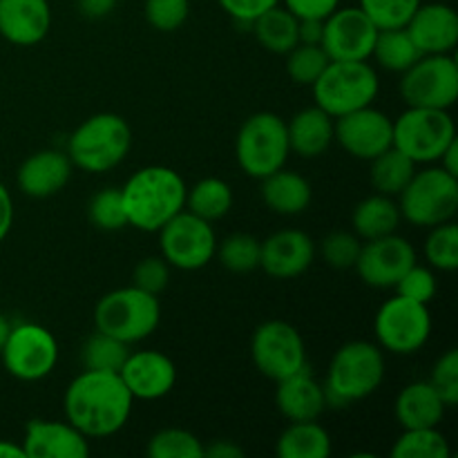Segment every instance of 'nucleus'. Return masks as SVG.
I'll return each instance as SVG.
<instances>
[{"label":"nucleus","instance_id":"nucleus-1","mask_svg":"<svg viewBox=\"0 0 458 458\" xmlns=\"http://www.w3.org/2000/svg\"><path fill=\"white\" fill-rule=\"evenodd\" d=\"M132 403V394L114 371L85 369L67 385L63 396L67 423L88 438H106L123 429Z\"/></svg>","mask_w":458,"mask_h":458},{"label":"nucleus","instance_id":"nucleus-2","mask_svg":"<svg viewBox=\"0 0 458 458\" xmlns=\"http://www.w3.org/2000/svg\"><path fill=\"white\" fill-rule=\"evenodd\" d=\"M186 182L168 165H146L121 186L130 226L157 233L186 208Z\"/></svg>","mask_w":458,"mask_h":458},{"label":"nucleus","instance_id":"nucleus-3","mask_svg":"<svg viewBox=\"0 0 458 458\" xmlns=\"http://www.w3.org/2000/svg\"><path fill=\"white\" fill-rule=\"evenodd\" d=\"M385 380L383 349L367 340L343 344L331 358L325 380V405L344 410L371 396Z\"/></svg>","mask_w":458,"mask_h":458},{"label":"nucleus","instance_id":"nucleus-4","mask_svg":"<svg viewBox=\"0 0 458 458\" xmlns=\"http://www.w3.org/2000/svg\"><path fill=\"white\" fill-rule=\"evenodd\" d=\"M130 146L132 130L128 121L114 112H98L70 134L67 157L85 173H107L128 157Z\"/></svg>","mask_w":458,"mask_h":458},{"label":"nucleus","instance_id":"nucleus-5","mask_svg":"<svg viewBox=\"0 0 458 458\" xmlns=\"http://www.w3.org/2000/svg\"><path fill=\"white\" fill-rule=\"evenodd\" d=\"M159 320L161 307L157 295L146 293L132 284L110 291L94 307L97 331H103L125 344L141 343L155 334Z\"/></svg>","mask_w":458,"mask_h":458},{"label":"nucleus","instance_id":"nucleus-6","mask_svg":"<svg viewBox=\"0 0 458 458\" xmlns=\"http://www.w3.org/2000/svg\"><path fill=\"white\" fill-rule=\"evenodd\" d=\"M311 88L316 106L338 119L374 103L378 74L367 61H331Z\"/></svg>","mask_w":458,"mask_h":458},{"label":"nucleus","instance_id":"nucleus-7","mask_svg":"<svg viewBox=\"0 0 458 458\" xmlns=\"http://www.w3.org/2000/svg\"><path fill=\"white\" fill-rule=\"evenodd\" d=\"M289 152L286 123L273 112L250 114L237 132V164L253 179H264L276 170L284 168Z\"/></svg>","mask_w":458,"mask_h":458},{"label":"nucleus","instance_id":"nucleus-8","mask_svg":"<svg viewBox=\"0 0 458 458\" xmlns=\"http://www.w3.org/2000/svg\"><path fill=\"white\" fill-rule=\"evenodd\" d=\"M401 217L414 226L432 228L452 222L458 210V177L438 168L416 170L411 182L403 188Z\"/></svg>","mask_w":458,"mask_h":458},{"label":"nucleus","instance_id":"nucleus-9","mask_svg":"<svg viewBox=\"0 0 458 458\" xmlns=\"http://www.w3.org/2000/svg\"><path fill=\"white\" fill-rule=\"evenodd\" d=\"M456 139L454 121L447 110L410 107L394 121V148L410 157L416 165L434 164Z\"/></svg>","mask_w":458,"mask_h":458},{"label":"nucleus","instance_id":"nucleus-10","mask_svg":"<svg viewBox=\"0 0 458 458\" xmlns=\"http://www.w3.org/2000/svg\"><path fill=\"white\" fill-rule=\"evenodd\" d=\"M401 97L410 107L450 110L458 98V65L452 54H423L403 72Z\"/></svg>","mask_w":458,"mask_h":458},{"label":"nucleus","instance_id":"nucleus-11","mask_svg":"<svg viewBox=\"0 0 458 458\" xmlns=\"http://www.w3.org/2000/svg\"><path fill=\"white\" fill-rule=\"evenodd\" d=\"M374 334L378 338V347L385 352L398 356L416 353L432 335V316L428 304L414 302L403 295L387 300L376 313Z\"/></svg>","mask_w":458,"mask_h":458},{"label":"nucleus","instance_id":"nucleus-12","mask_svg":"<svg viewBox=\"0 0 458 458\" xmlns=\"http://www.w3.org/2000/svg\"><path fill=\"white\" fill-rule=\"evenodd\" d=\"M0 358L9 376L22 383H36L47 378L56 367V338L43 325L34 322L13 325L0 349Z\"/></svg>","mask_w":458,"mask_h":458},{"label":"nucleus","instance_id":"nucleus-13","mask_svg":"<svg viewBox=\"0 0 458 458\" xmlns=\"http://www.w3.org/2000/svg\"><path fill=\"white\" fill-rule=\"evenodd\" d=\"M161 258L179 271H199L217 250V237L206 219L188 213L186 208L159 228Z\"/></svg>","mask_w":458,"mask_h":458},{"label":"nucleus","instance_id":"nucleus-14","mask_svg":"<svg viewBox=\"0 0 458 458\" xmlns=\"http://www.w3.org/2000/svg\"><path fill=\"white\" fill-rule=\"evenodd\" d=\"M250 358L259 374L277 383L307 367V347L293 325L284 320H268L255 329Z\"/></svg>","mask_w":458,"mask_h":458},{"label":"nucleus","instance_id":"nucleus-15","mask_svg":"<svg viewBox=\"0 0 458 458\" xmlns=\"http://www.w3.org/2000/svg\"><path fill=\"white\" fill-rule=\"evenodd\" d=\"M378 27L360 7L331 12L322 22V49L331 61H369Z\"/></svg>","mask_w":458,"mask_h":458},{"label":"nucleus","instance_id":"nucleus-16","mask_svg":"<svg viewBox=\"0 0 458 458\" xmlns=\"http://www.w3.org/2000/svg\"><path fill=\"white\" fill-rule=\"evenodd\" d=\"M416 264V250L405 237L385 235L369 240L360 246L356 259V271L367 286L374 289H394L396 282Z\"/></svg>","mask_w":458,"mask_h":458},{"label":"nucleus","instance_id":"nucleus-17","mask_svg":"<svg viewBox=\"0 0 458 458\" xmlns=\"http://www.w3.org/2000/svg\"><path fill=\"white\" fill-rule=\"evenodd\" d=\"M334 139L356 159L371 161L392 148L394 121L376 107H360L334 119Z\"/></svg>","mask_w":458,"mask_h":458},{"label":"nucleus","instance_id":"nucleus-18","mask_svg":"<svg viewBox=\"0 0 458 458\" xmlns=\"http://www.w3.org/2000/svg\"><path fill=\"white\" fill-rule=\"evenodd\" d=\"M121 380L137 401H159L173 392L177 383V367L165 353L148 349V352H130L119 371Z\"/></svg>","mask_w":458,"mask_h":458},{"label":"nucleus","instance_id":"nucleus-19","mask_svg":"<svg viewBox=\"0 0 458 458\" xmlns=\"http://www.w3.org/2000/svg\"><path fill=\"white\" fill-rule=\"evenodd\" d=\"M316 258V244L307 233L298 228H284L262 242L259 267L276 280H293L302 276Z\"/></svg>","mask_w":458,"mask_h":458},{"label":"nucleus","instance_id":"nucleus-20","mask_svg":"<svg viewBox=\"0 0 458 458\" xmlns=\"http://www.w3.org/2000/svg\"><path fill=\"white\" fill-rule=\"evenodd\" d=\"M22 450L27 458H88V437L72 423L34 419L25 425Z\"/></svg>","mask_w":458,"mask_h":458},{"label":"nucleus","instance_id":"nucleus-21","mask_svg":"<svg viewBox=\"0 0 458 458\" xmlns=\"http://www.w3.org/2000/svg\"><path fill=\"white\" fill-rule=\"evenodd\" d=\"M405 30L420 54H452L458 43V13L450 4L420 3Z\"/></svg>","mask_w":458,"mask_h":458},{"label":"nucleus","instance_id":"nucleus-22","mask_svg":"<svg viewBox=\"0 0 458 458\" xmlns=\"http://www.w3.org/2000/svg\"><path fill=\"white\" fill-rule=\"evenodd\" d=\"M49 27L47 0H0V36L12 45L31 47L49 34Z\"/></svg>","mask_w":458,"mask_h":458},{"label":"nucleus","instance_id":"nucleus-23","mask_svg":"<svg viewBox=\"0 0 458 458\" xmlns=\"http://www.w3.org/2000/svg\"><path fill=\"white\" fill-rule=\"evenodd\" d=\"M72 161L61 150H40L27 157L16 173V183L27 197L47 199L61 192L72 177Z\"/></svg>","mask_w":458,"mask_h":458},{"label":"nucleus","instance_id":"nucleus-24","mask_svg":"<svg viewBox=\"0 0 458 458\" xmlns=\"http://www.w3.org/2000/svg\"><path fill=\"white\" fill-rule=\"evenodd\" d=\"M276 405L280 410V414L286 420H291V423L318 420L322 416V411L327 410L325 387L313 378L309 367H304L298 374L277 380Z\"/></svg>","mask_w":458,"mask_h":458},{"label":"nucleus","instance_id":"nucleus-25","mask_svg":"<svg viewBox=\"0 0 458 458\" xmlns=\"http://www.w3.org/2000/svg\"><path fill=\"white\" fill-rule=\"evenodd\" d=\"M286 134L291 152L304 159H316L334 143V116L318 106L304 107L286 123Z\"/></svg>","mask_w":458,"mask_h":458},{"label":"nucleus","instance_id":"nucleus-26","mask_svg":"<svg viewBox=\"0 0 458 458\" xmlns=\"http://www.w3.org/2000/svg\"><path fill=\"white\" fill-rule=\"evenodd\" d=\"M445 403L437 394V389L428 383H411L398 394L394 403V414L403 429L438 428L445 416Z\"/></svg>","mask_w":458,"mask_h":458},{"label":"nucleus","instance_id":"nucleus-27","mask_svg":"<svg viewBox=\"0 0 458 458\" xmlns=\"http://www.w3.org/2000/svg\"><path fill=\"white\" fill-rule=\"evenodd\" d=\"M259 182H262L264 204L273 213L293 217V215L304 213L311 204V183L302 174L293 173V170L280 168L268 174V177L259 179Z\"/></svg>","mask_w":458,"mask_h":458},{"label":"nucleus","instance_id":"nucleus-28","mask_svg":"<svg viewBox=\"0 0 458 458\" xmlns=\"http://www.w3.org/2000/svg\"><path fill=\"white\" fill-rule=\"evenodd\" d=\"M401 208L396 201L387 195H376L365 197L358 201V206L352 213V226L360 240H378V237L392 235L401 226Z\"/></svg>","mask_w":458,"mask_h":458},{"label":"nucleus","instance_id":"nucleus-29","mask_svg":"<svg viewBox=\"0 0 458 458\" xmlns=\"http://www.w3.org/2000/svg\"><path fill=\"white\" fill-rule=\"evenodd\" d=\"M280 458H327L331 454V437L316 420L291 423L277 438Z\"/></svg>","mask_w":458,"mask_h":458},{"label":"nucleus","instance_id":"nucleus-30","mask_svg":"<svg viewBox=\"0 0 458 458\" xmlns=\"http://www.w3.org/2000/svg\"><path fill=\"white\" fill-rule=\"evenodd\" d=\"M298 18L284 4H276L259 18H255L250 31L268 52L289 54L298 45Z\"/></svg>","mask_w":458,"mask_h":458},{"label":"nucleus","instance_id":"nucleus-31","mask_svg":"<svg viewBox=\"0 0 458 458\" xmlns=\"http://www.w3.org/2000/svg\"><path fill=\"white\" fill-rule=\"evenodd\" d=\"M416 174V164L407 155H403L398 148H387L385 152L371 159L369 182L376 192L387 197L401 195L403 188L411 182Z\"/></svg>","mask_w":458,"mask_h":458},{"label":"nucleus","instance_id":"nucleus-32","mask_svg":"<svg viewBox=\"0 0 458 458\" xmlns=\"http://www.w3.org/2000/svg\"><path fill=\"white\" fill-rule=\"evenodd\" d=\"M233 208V191L224 179L206 177L197 182L191 191L186 192V210L206 219V222H217L226 217L228 210Z\"/></svg>","mask_w":458,"mask_h":458},{"label":"nucleus","instance_id":"nucleus-33","mask_svg":"<svg viewBox=\"0 0 458 458\" xmlns=\"http://www.w3.org/2000/svg\"><path fill=\"white\" fill-rule=\"evenodd\" d=\"M420 56L423 54L419 52V47L411 40V36L407 34L405 27H398V30H378L371 58H376L378 65H383L385 70L403 74Z\"/></svg>","mask_w":458,"mask_h":458},{"label":"nucleus","instance_id":"nucleus-34","mask_svg":"<svg viewBox=\"0 0 458 458\" xmlns=\"http://www.w3.org/2000/svg\"><path fill=\"white\" fill-rule=\"evenodd\" d=\"M392 458H450V443L438 428L403 429L392 447Z\"/></svg>","mask_w":458,"mask_h":458},{"label":"nucleus","instance_id":"nucleus-35","mask_svg":"<svg viewBox=\"0 0 458 458\" xmlns=\"http://www.w3.org/2000/svg\"><path fill=\"white\" fill-rule=\"evenodd\" d=\"M128 356L130 344L112 338V335L103 334V331H94V334L85 340L83 352H81V360H83L85 369L114 371V374H119Z\"/></svg>","mask_w":458,"mask_h":458},{"label":"nucleus","instance_id":"nucleus-36","mask_svg":"<svg viewBox=\"0 0 458 458\" xmlns=\"http://www.w3.org/2000/svg\"><path fill=\"white\" fill-rule=\"evenodd\" d=\"M259 250L262 242L249 233H233L224 242H217L215 255L224 268L231 273H250L259 268Z\"/></svg>","mask_w":458,"mask_h":458},{"label":"nucleus","instance_id":"nucleus-37","mask_svg":"<svg viewBox=\"0 0 458 458\" xmlns=\"http://www.w3.org/2000/svg\"><path fill=\"white\" fill-rule=\"evenodd\" d=\"M146 454L150 458H204V443L188 429L165 428L148 441Z\"/></svg>","mask_w":458,"mask_h":458},{"label":"nucleus","instance_id":"nucleus-38","mask_svg":"<svg viewBox=\"0 0 458 458\" xmlns=\"http://www.w3.org/2000/svg\"><path fill=\"white\" fill-rule=\"evenodd\" d=\"M286 56V72L298 85H313L331 63L322 45L298 43Z\"/></svg>","mask_w":458,"mask_h":458},{"label":"nucleus","instance_id":"nucleus-39","mask_svg":"<svg viewBox=\"0 0 458 458\" xmlns=\"http://www.w3.org/2000/svg\"><path fill=\"white\" fill-rule=\"evenodd\" d=\"M88 217L89 222H92V226H97L98 231L114 233L130 226L128 215H125L123 197H121V188L110 186L98 191L97 195L89 199Z\"/></svg>","mask_w":458,"mask_h":458},{"label":"nucleus","instance_id":"nucleus-40","mask_svg":"<svg viewBox=\"0 0 458 458\" xmlns=\"http://www.w3.org/2000/svg\"><path fill=\"white\" fill-rule=\"evenodd\" d=\"M425 258L438 271L452 273L458 268V226L454 222L432 226L425 240Z\"/></svg>","mask_w":458,"mask_h":458},{"label":"nucleus","instance_id":"nucleus-41","mask_svg":"<svg viewBox=\"0 0 458 458\" xmlns=\"http://www.w3.org/2000/svg\"><path fill=\"white\" fill-rule=\"evenodd\" d=\"M420 0H360L358 7L378 30H398L410 22Z\"/></svg>","mask_w":458,"mask_h":458},{"label":"nucleus","instance_id":"nucleus-42","mask_svg":"<svg viewBox=\"0 0 458 458\" xmlns=\"http://www.w3.org/2000/svg\"><path fill=\"white\" fill-rule=\"evenodd\" d=\"M360 237L356 233L347 231H335L322 240L320 253L322 259L329 264L331 268H338V271H347V268L356 267V259L360 255Z\"/></svg>","mask_w":458,"mask_h":458},{"label":"nucleus","instance_id":"nucleus-43","mask_svg":"<svg viewBox=\"0 0 458 458\" xmlns=\"http://www.w3.org/2000/svg\"><path fill=\"white\" fill-rule=\"evenodd\" d=\"M143 13H146V21L152 30L170 34L188 21L191 0H146Z\"/></svg>","mask_w":458,"mask_h":458},{"label":"nucleus","instance_id":"nucleus-44","mask_svg":"<svg viewBox=\"0 0 458 458\" xmlns=\"http://www.w3.org/2000/svg\"><path fill=\"white\" fill-rule=\"evenodd\" d=\"M429 385L437 389V394L441 396V401L445 403V407L458 405V352L450 349L445 356H441L434 365L432 376H429Z\"/></svg>","mask_w":458,"mask_h":458},{"label":"nucleus","instance_id":"nucleus-45","mask_svg":"<svg viewBox=\"0 0 458 458\" xmlns=\"http://www.w3.org/2000/svg\"><path fill=\"white\" fill-rule=\"evenodd\" d=\"M394 289H396V293L403 295V298L429 304L434 300V295H437V277H434V273L429 271V268L414 264V267L396 282Z\"/></svg>","mask_w":458,"mask_h":458},{"label":"nucleus","instance_id":"nucleus-46","mask_svg":"<svg viewBox=\"0 0 458 458\" xmlns=\"http://www.w3.org/2000/svg\"><path fill=\"white\" fill-rule=\"evenodd\" d=\"M170 264L161 255L141 259L132 273V286L146 291L150 295H159L170 282Z\"/></svg>","mask_w":458,"mask_h":458},{"label":"nucleus","instance_id":"nucleus-47","mask_svg":"<svg viewBox=\"0 0 458 458\" xmlns=\"http://www.w3.org/2000/svg\"><path fill=\"white\" fill-rule=\"evenodd\" d=\"M217 3L237 25H246L250 30L255 18L280 4V0H217Z\"/></svg>","mask_w":458,"mask_h":458},{"label":"nucleus","instance_id":"nucleus-48","mask_svg":"<svg viewBox=\"0 0 458 458\" xmlns=\"http://www.w3.org/2000/svg\"><path fill=\"white\" fill-rule=\"evenodd\" d=\"M282 3L295 18H318V21H325L340 7V0H282Z\"/></svg>","mask_w":458,"mask_h":458},{"label":"nucleus","instance_id":"nucleus-49","mask_svg":"<svg viewBox=\"0 0 458 458\" xmlns=\"http://www.w3.org/2000/svg\"><path fill=\"white\" fill-rule=\"evenodd\" d=\"M13 226V199L9 195L7 186L0 182V242L9 235Z\"/></svg>","mask_w":458,"mask_h":458},{"label":"nucleus","instance_id":"nucleus-50","mask_svg":"<svg viewBox=\"0 0 458 458\" xmlns=\"http://www.w3.org/2000/svg\"><path fill=\"white\" fill-rule=\"evenodd\" d=\"M298 43L320 45L322 43V22L318 18H298Z\"/></svg>","mask_w":458,"mask_h":458},{"label":"nucleus","instance_id":"nucleus-51","mask_svg":"<svg viewBox=\"0 0 458 458\" xmlns=\"http://www.w3.org/2000/svg\"><path fill=\"white\" fill-rule=\"evenodd\" d=\"M116 0H76V7L85 18H106L114 9Z\"/></svg>","mask_w":458,"mask_h":458},{"label":"nucleus","instance_id":"nucleus-52","mask_svg":"<svg viewBox=\"0 0 458 458\" xmlns=\"http://www.w3.org/2000/svg\"><path fill=\"white\" fill-rule=\"evenodd\" d=\"M204 456L210 458H242L244 450L235 445L233 441H213L210 445H204Z\"/></svg>","mask_w":458,"mask_h":458},{"label":"nucleus","instance_id":"nucleus-53","mask_svg":"<svg viewBox=\"0 0 458 458\" xmlns=\"http://www.w3.org/2000/svg\"><path fill=\"white\" fill-rule=\"evenodd\" d=\"M438 164H441V168L445 170V173L458 177V139H454V141L445 148V152L441 155Z\"/></svg>","mask_w":458,"mask_h":458},{"label":"nucleus","instance_id":"nucleus-54","mask_svg":"<svg viewBox=\"0 0 458 458\" xmlns=\"http://www.w3.org/2000/svg\"><path fill=\"white\" fill-rule=\"evenodd\" d=\"M0 458H27L22 445H16L12 441H0Z\"/></svg>","mask_w":458,"mask_h":458},{"label":"nucleus","instance_id":"nucleus-55","mask_svg":"<svg viewBox=\"0 0 458 458\" xmlns=\"http://www.w3.org/2000/svg\"><path fill=\"white\" fill-rule=\"evenodd\" d=\"M9 329H12V325H9V320H7V318H4L3 313H0V349H3L4 340H7V334H9Z\"/></svg>","mask_w":458,"mask_h":458}]
</instances>
